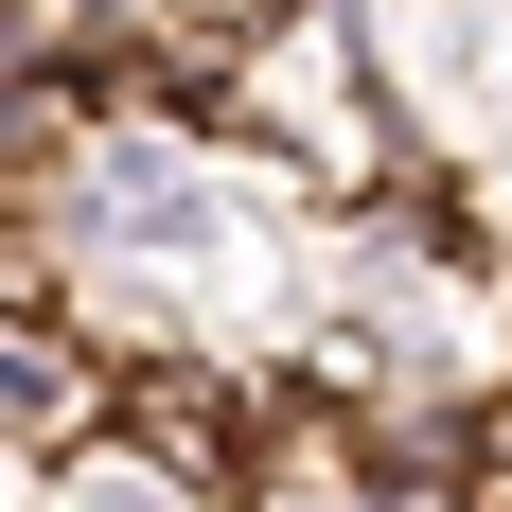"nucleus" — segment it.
I'll return each mask as SVG.
<instances>
[{"instance_id":"3","label":"nucleus","mask_w":512,"mask_h":512,"mask_svg":"<svg viewBox=\"0 0 512 512\" xmlns=\"http://www.w3.org/2000/svg\"><path fill=\"white\" fill-rule=\"evenodd\" d=\"M460 230L512 265V142H495V159H460Z\"/></svg>"},{"instance_id":"2","label":"nucleus","mask_w":512,"mask_h":512,"mask_svg":"<svg viewBox=\"0 0 512 512\" xmlns=\"http://www.w3.org/2000/svg\"><path fill=\"white\" fill-rule=\"evenodd\" d=\"M0 477H18V512H248L230 477L159 460L142 424H106V442H71V460H0Z\"/></svg>"},{"instance_id":"1","label":"nucleus","mask_w":512,"mask_h":512,"mask_svg":"<svg viewBox=\"0 0 512 512\" xmlns=\"http://www.w3.org/2000/svg\"><path fill=\"white\" fill-rule=\"evenodd\" d=\"M124 389H142V371L106 354L89 318H0V460H71V442H106Z\"/></svg>"}]
</instances>
